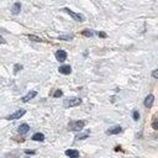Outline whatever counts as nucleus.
Masks as SVG:
<instances>
[{
  "label": "nucleus",
  "mask_w": 158,
  "mask_h": 158,
  "mask_svg": "<svg viewBox=\"0 0 158 158\" xmlns=\"http://www.w3.org/2000/svg\"><path fill=\"white\" fill-rule=\"evenodd\" d=\"M81 104V99L79 98H68L64 100L63 102V106L64 107H73V106H78Z\"/></svg>",
  "instance_id": "obj_1"
},
{
  "label": "nucleus",
  "mask_w": 158,
  "mask_h": 158,
  "mask_svg": "<svg viewBox=\"0 0 158 158\" xmlns=\"http://www.w3.org/2000/svg\"><path fill=\"white\" fill-rule=\"evenodd\" d=\"M84 126H85V122H84V121H74V122H70V123H69L68 130H72V131H80V130H83Z\"/></svg>",
  "instance_id": "obj_2"
},
{
  "label": "nucleus",
  "mask_w": 158,
  "mask_h": 158,
  "mask_svg": "<svg viewBox=\"0 0 158 158\" xmlns=\"http://www.w3.org/2000/svg\"><path fill=\"white\" fill-rule=\"evenodd\" d=\"M63 10H64L65 12H68V14H69V15H70V16H72V17H73V19H74L75 21H79V22H83V21L85 20L83 15H80V14H77V12H74V11H72V10H70L69 7H64Z\"/></svg>",
  "instance_id": "obj_3"
},
{
  "label": "nucleus",
  "mask_w": 158,
  "mask_h": 158,
  "mask_svg": "<svg viewBox=\"0 0 158 158\" xmlns=\"http://www.w3.org/2000/svg\"><path fill=\"white\" fill-rule=\"evenodd\" d=\"M26 114V111L23 110V109H20V110H17V111H15L14 114H11V115H9L6 118L7 120H16V118H20V117H22L23 115Z\"/></svg>",
  "instance_id": "obj_4"
},
{
  "label": "nucleus",
  "mask_w": 158,
  "mask_h": 158,
  "mask_svg": "<svg viewBox=\"0 0 158 158\" xmlns=\"http://www.w3.org/2000/svg\"><path fill=\"white\" fill-rule=\"evenodd\" d=\"M56 58H57V60H59V62H64V60L67 59V53H65L64 51L59 49V51L56 52Z\"/></svg>",
  "instance_id": "obj_5"
},
{
  "label": "nucleus",
  "mask_w": 158,
  "mask_h": 158,
  "mask_svg": "<svg viewBox=\"0 0 158 158\" xmlns=\"http://www.w3.org/2000/svg\"><path fill=\"white\" fill-rule=\"evenodd\" d=\"M153 101H154V96H153L152 94H149V95L144 99V106H146V107H152Z\"/></svg>",
  "instance_id": "obj_6"
},
{
  "label": "nucleus",
  "mask_w": 158,
  "mask_h": 158,
  "mask_svg": "<svg viewBox=\"0 0 158 158\" xmlns=\"http://www.w3.org/2000/svg\"><path fill=\"white\" fill-rule=\"evenodd\" d=\"M28 130H30V126H28L27 123H22V125H20V126H19V128H17L19 133H21V135L27 133V132H28Z\"/></svg>",
  "instance_id": "obj_7"
},
{
  "label": "nucleus",
  "mask_w": 158,
  "mask_h": 158,
  "mask_svg": "<svg viewBox=\"0 0 158 158\" xmlns=\"http://www.w3.org/2000/svg\"><path fill=\"white\" fill-rule=\"evenodd\" d=\"M58 70H59V73H62V74H70L72 68H70V65H60V67L58 68Z\"/></svg>",
  "instance_id": "obj_8"
},
{
  "label": "nucleus",
  "mask_w": 158,
  "mask_h": 158,
  "mask_svg": "<svg viewBox=\"0 0 158 158\" xmlns=\"http://www.w3.org/2000/svg\"><path fill=\"white\" fill-rule=\"evenodd\" d=\"M65 156H68L70 158H77V157H79V152L75 151V149H67L65 151Z\"/></svg>",
  "instance_id": "obj_9"
},
{
  "label": "nucleus",
  "mask_w": 158,
  "mask_h": 158,
  "mask_svg": "<svg viewBox=\"0 0 158 158\" xmlns=\"http://www.w3.org/2000/svg\"><path fill=\"white\" fill-rule=\"evenodd\" d=\"M36 95H37V93H36V91H30L27 95H25V96L22 98V101H23V102H27V101H30L31 99H33Z\"/></svg>",
  "instance_id": "obj_10"
},
{
  "label": "nucleus",
  "mask_w": 158,
  "mask_h": 158,
  "mask_svg": "<svg viewBox=\"0 0 158 158\" xmlns=\"http://www.w3.org/2000/svg\"><path fill=\"white\" fill-rule=\"evenodd\" d=\"M121 132H122V128H121L120 126H115V127H112V128H110V130L107 131L109 135H118V133H121Z\"/></svg>",
  "instance_id": "obj_11"
},
{
  "label": "nucleus",
  "mask_w": 158,
  "mask_h": 158,
  "mask_svg": "<svg viewBox=\"0 0 158 158\" xmlns=\"http://www.w3.org/2000/svg\"><path fill=\"white\" fill-rule=\"evenodd\" d=\"M20 10H21V4H20V2H15V4L12 5L11 12H12L14 15H17V14L20 12Z\"/></svg>",
  "instance_id": "obj_12"
},
{
  "label": "nucleus",
  "mask_w": 158,
  "mask_h": 158,
  "mask_svg": "<svg viewBox=\"0 0 158 158\" xmlns=\"http://www.w3.org/2000/svg\"><path fill=\"white\" fill-rule=\"evenodd\" d=\"M32 139L33 141H43L44 139V135L43 133H35L32 136Z\"/></svg>",
  "instance_id": "obj_13"
},
{
  "label": "nucleus",
  "mask_w": 158,
  "mask_h": 158,
  "mask_svg": "<svg viewBox=\"0 0 158 158\" xmlns=\"http://www.w3.org/2000/svg\"><path fill=\"white\" fill-rule=\"evenodd\" d=\"M27 37H28L30 40L35 41V42H42V38H41V37H37V36H35V35H28Z\"/></svg>",
  "instance_id": "obj_14"
},
{
  "label": "nucleus",
  "mask_w": 158,
  "mask_h": 158,
  "mask_svg": "<svg viewBox=\"0 0 158 158\" xmlns=\"http://www.w3.org/2000/svg\"><path fill=\"white\" fill-rule=\"evenodd\" d=\"M152 127H153V130H158V123H157V116H154V117H153Z\"/></svg>",
  "instance_id": "obj_15"
},
{
  "label": "nucleus",
  "mask_w": 158,
  "mask_h": 158,
  "mask_svg": "<svg viewBox=\"0 0 158 158\" xmlns=\"http://www.w3.org/2000/svg\"><path fill=\"white\" fill-rule=\"evenodd\" d=\"M86 137H88V133H80V135H78L75 138H77V139H85Z\"/></svg>",
  "instance_id": "obj_16"
},
{
  "label": "nucleus",
  "mask_w": 158,
  "mask_h": 158,
  "mask_svg": "<svg viewBox=\"0 0 158 158\" xmlns=\"http://www.w3.org/2000/svg\"><path fill=\"white\" fill-rule=\"evenodd\" d=\"M81 33H83L84 36H86V37H91V36H93V32H91V31H88V30H84Z\"/></svg>",
  "instance_id": "obj_17"
},
{
  "label": "nucleus",
  "mask_w": 158,
  "mask_h": 158,
  "mask_svg": "<svg viewBox=\"0 0 158 158\" xmlns=\"http://www.w3.org/2000/svg\"><path fill=\"white\" fill-rule=\"evenodd\" d=\"M132 115H133V120H135V121H138V118H139V114H138V111L135 110Z\"/></svg>",
  "instance_id": "obj_18"
},
{
  "label": "nucleus",
  "mask_w": 158,
  "mask_h": 158,
  "mask_svg": "<svg viewBox=\"0 0 158 158\" xmlns=\"http://www.w3.org/2000/svg\"><path fill=\"white\" fill-rule=\"evenodd\" d=\"M53 96H54V98H59V96H62V90H59V89L56 90L54 94H53Z\"/></svg>",
  "instance_id": "obj_19"
},
{
  "label": "nucleus",
  "mask_w": 158,
  "mask_h": 158,
  "mask_svg": "<svg viewBox=\"0 0 158 158\" xmlns=\"http://www.w3.org/2000/svg\"><path fill=\"white\" fill-rule=\"evenodd\" d=\"M59 38H60V40H65V41H69V40H72V36H60Z\"/></svg>",
  "instance_id": "obj_20"
},
{
  "label": "nucleus",
  "mask_w": 158,
  "mask_h": 158,
  "mask_svg": "<svg viewBox=\"0 0 158 158\" xmlns=\"http://www.w3.org/2000/svg\"><path fill=\"white\" fill-rule=\"evenodd\" d=\"M152 77H153V78H156V79L158 78V70H157V69H154V70L152 72Z\"/></svg>",
  "instance_id": "obj_21"
},
{
  "label": "nucleus",
  "mask_w": 158,
  "mask_h": 158,
  "mask_svg": "<svg viewBox=\"0 0 158 158\" xmlns=\"http://www.w3.org/2000/svg\"><path fill=\"white\" fill-rule=\"evenodd\" d=\"M21 68H22V65H17V64H16V65H15V73H17L19 69H21Z\"/></svg>",
  "instance_id": "obj_22"
},
{
  "label": "nucleus",
  "mask_w": 158,
  "mask_h": 158,
  "mask_svg": "<svg viewBox=\"0 0 158 158\" xmlns=\"http://www.w3.org/2000/svg\"><path fill=\"white\" fill-rule=\"evenodd\" d=\"M98 35H99L100 37H106V33H105V32H98Z\"/></svg>",
  "instance_id": "obj_23"
},
{
  "label": "nucleus",
  "mask_w": 158,
  "mask_h": 158,
  "mask_svg": "<svg viewBox=\"0 0 158 158\" xmlns=\"http://www.w3.org/2000/svg\"><path fill=\"white\" fill-rule=\"evenodd\" d=\"M25 153H26V154H33L35 152H33V151H25Z\"/></svg>",
  "instance_id": "obj_24"
},
{
  "label": "nucleus",
  "mask_w": 158,
  "mask_h": 158,
  "mask_svg": "<svg viewBox=\"0 0 158 158\" xmlns=\"http://www.w3.org/2000/svg\"><path fill=\"white\" fill-rule=\"evenodd\" d=\"M0 43H1V44H2V43H5V40H4L1 36H0Z\"/></svg>",
  "instance_id": "obj_25"
}]
</instances>
